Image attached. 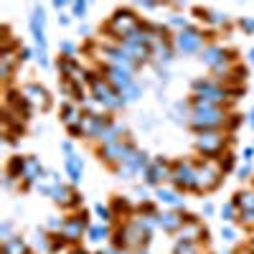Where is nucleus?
<instances>
[{"label":"nucleus","mask_w":254,"mask_h":254,"mask_svg":"<svg viewBox=\"0 0 254 254\" xmlns=\"http://www.w3.org/2000/svg\"><path fill=\"white\" fill-rule=\"evenodd\" d=\"M66 5H71V3H64V0H56V3H54V8H56V10H64Z\"/></svg>","instance_id":"37998d69"},{"label":"nucleus","mask_w":254,"mask_h":254,"mask_svg":"<svg viewBox=\"0 0 254 254\" xmlns=\"http://www.w3.org/2000/svg\"><path fill=\"white\" fill-rule=\"evenodd\" d=\"M87 3H71V10H74V15L76 18H84V15H87Z\"/></svg>","instance_id":"4c0bfd02"},{"label":"nucleus","mask_w":254,"mask_h":254,"mask_svg":"<svg viewBox=\"0 0 254 254\" xmlns=\"http://www.w3.org/2000/svg\"><path fill=\"white\" fill-rule=\"evenodd\" d=\"M198 18H203V20H208V23H214V26H226V15L224 13H219V10H201L198 8Z\"/></svg>","instance_id":"c85d7f7f"},{"label":"nucleus","mask_w":254,"mask_h":254,"mask_svg":"<svg viewBox=\"0 0 254 254\" xmlns=\"http://www.w3.org/2000/svg\"><path fill=\"white\" fill-rule=\"evenodd\" d=\"M51 198H54V201H56L59 206H76V203H79V196L74 193V190H71L69 186H64V183L54 188Z\"/></svg>","instance_id":"412c9836"},{"label":"nucleus","mask_w":254,"mask_h":254,"mask_svg":"<svg viewBox=\"0 0 254 254\" xmlns=\"http://www.w3.org/2000/svg\"><path fill=\"white\" fill-rule=\"evenodd\" d=\"M23 163H26V158L13 155L8 160V178H20V173H23Z\"/></svg>","instance_id":"c756f323"},{"label":"nucleus","mask_w":254,"mask_h":254,"mask_svg":"<svg viewBox=\"0 0 254 254\" xmlns=\"http://www.w3.org/2000/svg\"><path fill=\"white\" fill-rule=\"evenodd\" d=\"M142 176H145V181L150 186H158L160 181H173V165L168 160H163V158H155Z\"/></svg>","instance_id":"4468645a"},{"label":"nucleus","mask_w":254,"mask_h":254,"mask_svg":"<svg viewBox=\"0 0 254 254\" xmlns=\"http://www.w3.org/2000/svg\"><path fill=\"white\" fill-rule=\"evenodd\" d=\"M221 163L216 160H203L198 163V173H196V190L198 193H208V190H214L219 183H221Z\"/></svg>","instance_id":"423d86ee"},{"label":"nucleus","mask_w":254,"mask_h":254,"mask_svg":"<svg viewBox=\"0 0 254 254\" xmlns=\"http://www.w3.org/2000/svg\"><path fill=\"white\" fill-rule=\"evenodd\" d=\"M61 150L66 153V155H74V145H71V142L66 140V142H61Z\"/></svg>","instance_id":"a19ab883"},{"label":"nucleus","mask_w":254,"mask_h":254,"mask_svg":"<svg viewBox=\"0 0 254 254\" xmlns=\"http://www.w3.org/2000/svg\"><path fill=\"white\" fill-rule=\"evenodd\" d=\"M173 46L181 51V54H201L206 46H203V33L198 28H186L181 33H176L173 38Z\"/></svg>","instance_id":"1a4fd4ad"},{"label":"nucleus","mask_w":254,"mask_h":254,"mask_svg":"<svg viewBox=\"0 0 254 254\" xmlns=\"http://www.w3.org/2000/svg\"><path fill=\"white\" fill-rule=\"evenodd\" d=\"M3 254H28V247H26V242L23 239H8V242H3Z\"/></svg>","instance_id":"cd10ccee"},{"label":"nucleus","mask_w":254,"mask_h":254,"mask_svg":"<svg viewBox=\"0 0 254 254\" xmlns=\"http://www.w3.org/2000/svg\"><path fill=\"white\" fill-rule=\"evenodd\" d=\"M81 110L76 107V104H64V110H61V120H64V125L69 127V132L74 135V137H79V135H84V127H81Z\"/></svg>","instance_id":"a211bd4d"},{"label":"nucleus","mask_w":254,"mask_h":254,"mask_svg":"<svg viewBox=\"0 0 254 254\" xmlns=\"http://www.w3.org/2000/svg\"><path fill=\"white\" fill-rule=\"evenodd\" d=\"M201 61L206 66L214 69L216 76H231V71H234V59H231V54H226L221 46H206L201 51Z\"/></svg>","instance_id":"39448f33"},{"label":"nucleus","mask_w":254,"mask_h":254,"mask_svg":"<svg viewBox=\"0 0 254 254\" xmlns=\"http://www.w3.org/2000/svg\"><path fill=\"white\" fill-rule=\"evenodd\" d=\"M140 28H142L140 18H137L132 10H127V8H125V10H115L112 18H110V23H107V33L115 36V38H120V41L135 36Z\"/></svg>","instance_id":"7ed1b4c3"},{"label":"nucleus","mask_w":254,"mask_h":254,"mask_svg":"<svg viewBox=\"0 0 254 254\" xmlns=\"http://www.w3.org/2000/svg\"><path fill=\"white\" fill-rule=\"evenodd\" d=\"M193 104V115H190V127L196 132H211V130H219L221 125H226V112L221 107H214V104H198V102H190Z\"/></svg>","instance_id":"f257e3e1"},{"label":"nucleus","mask_w":254,"mask_h":254,"mask_svg":"<svg viewBox=\"0 0 254 254\" xmlns=\"http://www.w3.org/2000/svg\"><path fill=\"white\" fill-rule=\"evenodd\" d=\"M221 237H224V242H234L237 239V231L231 229V226H224L221 229Z\"/></svg>","instance_id":"58836bf2"},{"label":"nucleus","mask_w":254,"mask_h":254,"mask_svg":"<svg viewBox=\"0 0 254 254\" xmlns=\"http://www.w3.org/2000/svg\"><path fill=\"white\" fill-rule=\"evenodd\" d=\"M221 216H224V221H234V219L239 216V208H237V203H234V201H229V203L221 208Z\"/></svg>","instance_id":"2f4dec72"},{"label":"nucleus","mask_w":254,"mask_h":254,"mask_svg":"<svg viewBox=\"0 0 254 254\" xmlns=\"http://www.w3.org/2000/svg\"><path fill=\"white\" fill-rule=\"evenodd\" d=\"M135 153V147L127 142V140H120V142H112V145H102L99 147V158L107 160V163H125L127 158H130Z\"/></svg>","instance_id":"9b49d317"},{"label":"nucleus","mask_w":254,"mask_h":254,"mask_svg":"<svg viewBox=\"0 0 254 254\" xmlns=\"http://www.w3.org/2000/svg\"><path fill=\"white\" fill-rule=\"evenodd\" d=\"M252 176V160H244V165H239V178H249Z\"/></svg>","instance_id":"ea45409f"},{"label":"nucleus","mask_w":254,"mask_h":254,"mask_svg":"<svg viewBox=\"0 0 254 254\" xmlns=\"http://www.w3.org/2000/svg\"><path fill=\"white\" fill-rule=\"evenodd\" d=\"M176 254H196V244H183V242H178V244H176Z\"/></svg>","instance_id":"f704fd0d"},{"label":"nucleus","mask_w":254,"mask_h":254,"mask_svg":"<svg viewBox=\"0 0 254 254\" xmlns=\"http://www.w3.org/2000/svg\"><path fill=\"white\" fill-rule=\"evenodd\" d=\"M107 237H110V229H107V226H102V224H97V226H89V242L99 244V242H104Z\"/></svg>","instance_id":"7c9ffc66"},{"label":"nucleus","mask_w":254,"mask_h":254,"mask_svg":"<svg viewBox=\"0 0 254 254\" xmlns=\"http://www.w3.org/2000/svg\"><path fill=\"white\" fill-rule=\"evenodd\" d=\"M234 163H237V158L231 155V153H226L224 155V160H221V171L226 173V171H231V168H234Z\"/></svg>","instance_id":"e433bc0d"},{"label":"nucleus","mask_w":254,"mask_h":254,"mask_svg":"<svg viewBox=\"0 0 254 254\" xmlns=\"http://www.w3.org/2000/svg\"><path fill=\"white\" fill-rule=\"evenodd\" d=\"M249 249H252V254H254V239H252V244H249Z\"/></svg>","instance_id":"de8ad7c7"},{"label":"nucleus","mask_w":254,"mask_h":254,"mask_svg":"<svg viewBox=\"0 0 254 254\" xmlns=\"http://www.w3.org/2000/svg\"><path fill=\"white\" fill-rule=\"evenodd\" d=\"M201 239H206V229L196 219H186L181 231H178V242H183V244H198Z\"/></svg>","instance_id":"f3484780"},{"label":"nucleus","mask_w":254,"mask_h":254,"mask_svg":"<svg viewBox=\"0 0 254 254\" xmlns=\"http://www.w3.org/2000/svg\"><path fill=\"white\" fill-rule=\"evenodd\" d=\"M158 201L165 203V206H171V208H183L186 206V198L173 188H158Z\"/></svg>","instance_id":"4be33fe9"},{"label":"nucleus","mask_w":254,"mask_h":254,"mask_svg":"<svg viewBox=\"0 0 254 254\" xmlns=\"http://www.w3.org/2000/svg\"><path fill=\"white\" fill-rule=\"evenodd\" d=\"M112 125V120L107 115H97V112H87L81 117V127H84V135L92 137V140H102V135L107 132V127Z\"/></svg>","instance_id":"9d476101"},{"label":"nucleus","mask_w":254,"mask_h":254,"mask_svg":"<svg viewBox=\"0 0 254 254\" xmlns=\"http://www.w3.org/2000/svg\"><path fill=\"white\" fill-rule=\"evenodd\" d=\"M252 155H254V145L252 147H244V160H252Z\"/></svg>","instance_id":"79ce46f5"},{"label":"nucleus","mask_w":254,"mask_h":254,"mask_svg":"<svg viewBox=\"0 0 254 254\" xmlns=\"http://www.w3.org/2000/svg\"><path fill=\"white\" fill-rule=\"evenodd\" d=\"M226 97H229L226 87L216 84L214 79L193 81V102H198V104H214V107H221V104L226 102Z\"/></svg>","instance_id":"20e7f679"},{"label":"nucleus","mask_w":254,"mask_h":254,"mask_svg":"<svg viewBox=\"0 0 254 254\" xmlns=\"http://www.w3.org/2000/svg\"><path fill=\"white\" fill-rule=\"evenodd\" d=\"M64 168H66V176L71 178V183H79L81 181V173H84V160L74 153V155H66L64 160Z\"/></svg>","instance_id":"5701e85b"},{"label":"nucleus","mask_w":254,"mask_h":254,"mask_svg":"<svg viewBox=\"0 0 254 254\" xmlns=\"http://www.w3.org/2000/svg\"><path fill=\"white\" fill-rule=\"evenodd\" d=\"M150 56H153L155 61H163V64H168V61H171V59H173V46H171V44H168V41H165V38H160V41H158V44L153 46V51H150Z\"/></svg>","instance_id":"a878e982"},{"label":"nucleus","mask_w":254,"mask_h":254,"mask_svg":"<svg viewBox=\"0 0 254 254\" xmlns=\"http://www.w3.org/2000/svg\"><path fill=\"white\" fill-rule=\"evenodd\" d=\"M196 173H198V163L193 160L173 163V186L183 190H196Z\"/></svg>","instance_id":"6e6552de"},{"label":"nucleus","mask_w":254,"mask_h":254,"mask_svg":"<svg viewBox=\"0 0 254 254\" xmlns=\"http://www.w3.org/2000/svg\"><path fill=\"white\" fill-rule=\"evenodd\" d=\"M20 94H23V102L28 104V107H33V110H49V104H51L49 92L41 87V84H36V81L26 84V87L20 89Z\"/></svg>","instance_id":"ddd939ff"},{"label":"nucleus","mask_w":254,"mask_h":254,"mask_svg":"<svg viewBox=\"0 0 254 254\" xmlns=\"http://www.w3.org/2000/svg\"><path fill=\"white\" fill-rule=\"evenodd\" d=\"M226 147V135H221L219 130H211V132H198L196 135V150L206 158V160H214L224 153Z\"/></svg>","instance_id":"0eeeda50"},{"label":"nucleus","mask_w":254,"mask_h":254,"mask_svg":"<svg viewBox=\"0 0 254 254\" xmlns=\"http://www.w3.org/2000/svg\"><path fill=\"white\" fill-rule=\"evenodd\" d=\"M59 49H61L64 56H69V59H74V54H76V46L71 44V41H61V46H59Z\"/></svg>","instance_id":"473e14b6"},{"label":"nucleus","mask_w":254,"mask_h":254,"mask_svg":"<svg viewBox=\"0 0 254 254\" xmlns=\"http://www.w3.org/2000/svg\"><path fill=\"white\" fill-rule=\"evenodd\" d=\"M44 176H46V171L41 168V160H38V158H33V155H28V158H26V163H23V173H20V181H23V183H33V186H36Z\"/></svg>","instance_id":"6ab92c4d"},{"label":"nucleus","mask_w":254,"mask_h":254,"mask_svg":"<svg viewBox=\"0 0 254 254\" xmlns=\"http://www.w3.org/2000/svg\"><path fill=\"white\" fill-rule=\"evenodd\" d=\"M137 254H150V252H137Z\"/></svg>","instance_id":"09e8293b"},{"label":"nucleus","mask_w":254,"mask_h":254,"mask_svg":"<svg viewBox=\"0 0 254 254\" xmlns=\"http://www.w3.org/2000/svg\"><path fill=\"white\" fill-rule=\"evenodd\" d=\"M183 221H186V219L178 214V211H165V214L158 216V226H163L165 231H181Z\"/></svg>","instance_id":"b1692460"},{"label":"nucleus","mask_w":254,"mask_h":254,"mask_svg":"<svg viewBox=\"0 0 254 254\" xmlns=\"http://www.w3.org/2000/svg\"><path fill=\"white\" fill-rule=\"evenodd\" d=\"M59 26H69V15H59Z\"/></svg>","instance_id":"c03bdc74"},{"label":"nucleus","mask_w":254,"mask_h":254,"mask_svg":"<svg viewBox=\"0 0 254 254\" xmlns=\"http://www.w3.org/2000/svg\"><path fill=\"white\" fill-rule=\"evenodd\" d=\"M28 23H31L33 41L38 46V56H46V13H44V8H33Z\"/></svg>","instance_id":"f8f14e48"},{"label":"nucleus","mask_w":254,"mask_h":254,"mask_svg":"<svg viewBox=\"0 0 254 254\" xmlns=\"http://www.w3.org/2000/svg\"><path fill=\"white\" fill-rule=\"evenodd\" d=\"M122 132H125V127H122V125H117V122H112V125L107 127V132L102 135V145L120 142V140H122Z\"/></svg>","instance_id":"bb28decb"},{"label":"nucleus","mask_w":254,"mask_h":254,"mask_svg":"<svg viewBox=\"0 0 254 254\" xmlns=\"http://www.w3.org/2000/svg\"><path fill=\"white\" fill-rule=\"evenodd\" d=\"M249 125H252V127H254V110H252V112H249Z\"/></svg>","instance_id":"a18cd8bd"},{"label":"nucleus","mask_w":254,"mask_h":254,"mask_svg":"<svg viewBox=\"0 0 254 254\" xmlns=\"http://www.w3.org/2000/svg\"><path fill=\"white\" fill-rule=\"evenodd\" d=\"M74 254H87V252H74Z\"/></svg>","instance_id":"8fccbe9b"},{"label":"nucleus","mask_w":254,"mask_h":254,"mask_svg":"<svg viewBox=\"0 0 254 254\" xmlns=\"http://www.w3.org/2000/svg\"><path fill=\"white\" fill-rule=\"evenodd\" d=\"M150 158H147V153L142 150H135L130 158H127L122 165H120V176H135V173H145L147 168H150Z\"/></svg>","instance_id":"2eb2a0df"},{"label":"nucleus","mask_w":254,"mask_h":254,"mask_svg":"<svg viewBox=\"0 0 254 254\" xmlns=\"http://www.w3.org/2000/svg\"><path fill=\"white\" fill-rule=\"evenodd\" d=\"M87 81H89V87H92V97L99 102V107H107V110H120L125 107V99L122 94L112 87V84L104 79V76H97V74H87Z\"/></svg>","instance_id":"f03ea898"},{"label":"nucleus","mask_w":254,"mask_h":254,"mask_svg":"<svg viewBox=\"0 0 254 254\" xmlns=\"http://www.w3.org/2000/svg\"><path fill=\"white\" fill-rule=\"evenodd\" d=\"M87 231V214H81V216H74V219H66L61 226V239L64 242H79L81 234Z\"/></svg>","instance_id":"dca6fc26"},{"label":"nucleus","mask_w":254,"mask_h":254,"mask_svg":"<svg viewBox=\"0 0 254 254\" xmlns=\"http://www.w3.org/2000/svg\"><path fill=\"white\" fill-rule=\"evenodd\" d=\"M15 64H20V56H15L13 51H3V56H0V76L3 79H10Z\"/></svg>","instance_id":"393cba45"},{"label":"nucleus","mask_w":254,"mask_h":254,"mask_svg":"<svg viewBox=\"0 0 254 254\" xmlns=\"http://www.w3.org/2000/svg\"><path fill=\"white\" fill-rule=\"evenodd\" d=\"M94 211H97V216H99L102 221H110V219H112V211H110L107 206H102V203H97Z\"/></svg>","instance_id":"72a5a7b5"},{"label":"nucleus","mask_w":254,"mask_h":254,"mask_svg":"<svg viewBox=\"0 0 254 254\" xmlns=\"http://www.w3.org/2000/svg\"><path fill=\"white\" fill-rule=\"evenodd\" d=\"M249 64H254V49L249 51Z\"/></svg>","instance_id":"49530a36"},{"label":"nucleus","mask_w":254,"mask_h":254,"mask_svg":"<svg viewBox=\"0 0 254 254\" xmlns=\"http://www.w3.org/2000/svg\"><path fill=\"white\" fill-rule=\"evenodd\" d=\"M234 203H237V208H239L242 219H247V216H254V188H249V190H242V193H237V196H234Z\"/></svg>","instance_id":"aec40b11"},{"label":"nucleus","mask_w":254,"mask_h":254,"mask_svg":"<svg viewBox=\"0 0 254 254\" xmlns=\"http://www.w3.org/2000/svg\"><path fill=\"white\" fill-rule=\"evenodd\" d=\"M239 26H242V31H244V33L254 36V18H242V20H239Z\"/></svg>","instance_id":"c9c22d12"}]
</instances>
